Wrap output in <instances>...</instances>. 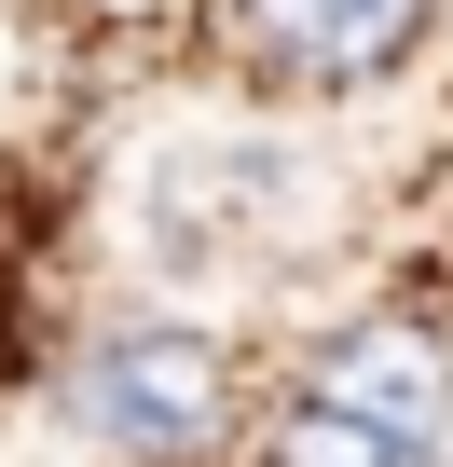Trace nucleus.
<instances>
[{"instance_id": "f257e3e1", "label": "nucleus", "mask_w": 453, "mask_h": 467, "mask_svg": "<svg viewBox=\"0 0 453 467\" xmlns=\"http://www.w3.org/2000/svg\"><path fill=\"white\" fill-rule=\"evenodd\" d=\"M69 412H83V440H110V453H138V467H192L206 440H220V412H234V371H220V344L206 330H110L83 371H69Z\"/></svg>"}, {"instance_id": "f03ea898", "label": "nucleus", "mask_w": 453, "mask_h": 467, "mask_svg": "<svg viewBox=\"0 0 453 467\" xmlns=\"http://www.w3.org/2000/svg\"><path fill=\"white\" fill-rule=\"evenodd\" d=\"M316 412H344V426H371V440H398V453L426 467L439 426H453V344H439L426 317H357V330L316 358Z\"/></svg>"}, {"instance_id": "7ed1b4c3", "label": "nucleus", "mask_w": 453, "mask_h": 467, "mask_svg": "<svg viewBox=\"0 0 453 467\" xmlns=\"http://www.w3.org/2000/svg\"><path fill=\"white\" fill-rule=\"evenodd\" d=\"M426 0H248V42L303 83H371L385 56H412Z\"/></svg>"}, {"instance_id": "20e7f679", "label": "nucleus", "mask_w": 453, "mask_h": 467, "mask_svg": "<svg viewBox=\"0 0 453 467\" xmlns=\"http://www.w3.org/2000/svg\"><path fill=\"white\" fill-rule=\"evenodd\" d=\"M275 467H412V453H398V440H371V426H344V412H316V399H303V412H289V426H275Z\"/></svg>"}]
</instances>
